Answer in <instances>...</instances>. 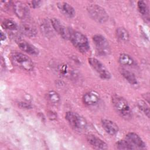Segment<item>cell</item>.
Instances as JSON below:
<instances>
[{"label":"cell","instance_id":"6da1fadb","mask_svg":"<svg viewBox=\"0 0 150 150\" xmlns=\"http://www.w3.org/2000/svg\"><path fill=\"white\" fill-rule=\"evenodd\" d=\"M113 107L117 112L123 118L129 120L132 117V111L127 100L118 95H114L112 97Z\"/></svg>","mask_w":150,"mask_h":150},{"label":"cell","instance_id":"7a4b0ae2","mask_svg":"<svg viewBox=\"0 0 150 150\" xmlns=\"http://www.w3.org/2000/svg\"><path fill=\"white\" fill-rule=\"evenodd\" d=\"M69 39L74 46L81 53H86L89 50L88 39L82 33L77 31L70 32Z\"/></svg>","mask_w":150,"mask_h":150},{"label":"cell","instance_id":"3957f363","mask_svg":"<svg viewBox=\"0 0 150 150\" xmlns=\"http://www.w3.org/2000/svg\"><path fill=\"white\" fill-rule=\"evenodd\" d=\"M12 62L13 64L26 71H31L33 69L34 64L31 59L27 55L22 53L16 52L14 53L11 57Z\"/></svg>","mask_w":150,"mask_h":150},{"label":"cell","instance_id":"277c9868","mask_svg":"<svg viewBox=\"0 0 150 150\" xmlns=\"http://www.w3.org/2000/svg\"><path fill=\"white\" fill-rule=\"evenodd\" d=\"M87 11L90 16L97 22L103 23L108 19V15L104 9L97 4L88 5Z\"/></svg>","mask_w":150,"mask_h":150},{"label":"cell","instance_id":"5b68a950","mask_svg":"<svg viewBox=\"0 0 150 150\" xmlns=\"http://www.w3.org/2000/svg\"><path fill=\"white\" fill-rule=\"evenodd\" d=\"M65 118L69 124L74 129H83L87 126L86 120L76 112L72 111L67 112Z\"/></svg>","mask_w":150,"mask_h":150},{"label":"cell","instance_id":"8992f818","mask_svg":"<svg viewBox=\"0 0 150 150\" xmlns=\"http://www.w3.org/2000/svg\"><path fill=\"white\" fill-rule=\"evenodd\" d=\"M88 62L90 66L99 74L102 79L109 80L111 78V76L108 70L97 59L90 57L88 59Z\"/></svg>","mask_w":150,"mask_h":150},{"label":"cell","instance_id":"52a82bcc","mask_svg":"<svg viewBox=\"0 0 150 150\" xmlns=\"http://www.w3.org/2000/svg\"><path fill=\"white\" fill-rule=\"evenodd\" d=\"M93 40L100 54L107 55L110 52V45L107 39L101 35L97 34L93 37Z\"/></svg>","mask_w":150,"mask_h":150},{"label":"cell","instance_id":"ba28073f","mask_svg":"<svg viewBox=\"0 0 150 150\" xmlns=\"http://www.w3.org/2000/svg\"><path fill=\"white\" fill-rule=\"evenodd\" d=\"M127 140L134 148V149H145L146 145L142 138L135 132H128L125 135Z\"/></svg>","mask_w":150,"mask_h":150},{"label":"cell","instance_id":"9c48e42d","mask_svg":"<svg viewBox=\"0 0 150 150\" xmlns=\"http://www.w3.org/2000/svg\"><path fill=\"white\" fill-rule=\"evenodd\" d=\"M16 42L18 44L19 47L23 52L31 54V55H38L39 53V50L33 45L29 43L25 40L22 39H18L16 40Z\"/></svg>","mask_w":150,"mask_h":150},{"label":"cell","instance_id":"30bf717a","mask_svg":"<svg viewBox=\"0 0 150 150\" xmlns=\"http://www.w3.org/2000/svg\"><path fill=\"white\" fill-rule=\"evenodd\" d=\"M51 24L54 30L61 36L65 39H69L70 34V30L67 29V28L62 24L58 19L52 18L51 19Z\"/></svg>","mask_w":150,"mask_h":150},{"label":"cell","instance_id":"8fae6325","mask_svg":"<svg viewBox=\"0 0 150 150\" xmlns=\"http://www.w3.org/2000/svg\"><path fill=\"white\" fill-rule=\"evenodd\" d=\"M101 125L104 131L110 135H115L118 132V125L112 121L108 119H103Z\"/></svg>","mask_w":150,"mask_h":150},{"label":"cell","instance_id":"7c38bea8","mask_svg":"<svg viewBox=\"0 0 150 150\" xmlns=\"http://www.w3.org/2000/svg\"><path fill=\"white\" fill-rule=\"evenodd\" d=\"M87 141L93 147L100 149H106L108 148L107 144L100 138L94 135H88L87 137Z\"/></svg>","mask_w":150,"mask_h":150},{"label":"cell","instance_id":"4fadbf2b","mask_svg":"<svg viewBox=\"0 0 150 150\" xmlns=\"http://www.w3.org/2000/svg\"><path fill=\"white\" fill-rule=\"evenodd\" d=\"M83 103L89 106L96 105L100 101L98 93L95 91H89L85 93L83 96Z\"/></svg>","mask_w":150,"mask_h":150},{"label":"cell","instance_id":"5bb4252c","mask_svg":"<svg viewBox=\"0 0 150 150\" xmlns=\"http://www.w3.org/2000/svg\"><path fill=\"white\" fill-rule=\"evenodd\" d=\"M13 8L16 15L21 19H24L29 15L28 7L25 4L21 2H15L13 5Z\"/></svg>","mask_w":150,"mask_h":150},{"label":"cell","instance_id":"9a60e30c","mask_svg":"<svg viewBox=\"0 0 150 150\" xmlns=\"http://www.w3.org/2000/svg\"><path fill=\"white\" fill-rule=\"evenodd\" d=\"M57 7L64 15L69 18H72L75 15L76 12L74 8L67 2H59L57 3Z\"/></svg>","mask_w":150,"mask_h":150},{"label":"cell","instance_id":"2e32d148","mask_svg":"<svg viewBox=\"0 0 150 150\" xmlns=\"http://www.w3.org/2000/svg\"><path fill=\"white\" fill-rule=\"evenodd\" d=\"M20 30L23 35L30 38L35 37L37 34L35 28L29 23H22L20 26Z\"/></svg>","mask_w":150,"mask_h":150},{"label":"cell","instance_id":"e0dca14e","mask_svg":"<svg viewBox=\"0 0 150 150\" xmlns=\"http://www.w3.org/2000/svg\"><path fill=\"white\" fill-rule=\"evenodd\" d=\"M120 71L121 74H122V76L131 84L135 85V84H137V83H138L137 80L135 76H134V74L132 72H131V71H128V70H126L124 68H120Z\"/></svg>","mask_w":150,"mask_h":150},{"label":"cell","instance_id":"ac0fdd59","mask_svg":"<svg viewBox=\"0 0 150 150\" xmlns=\"http://www.w3.org/2000/svg\"><path fill=\"white\" fill-rule=\"evenodd\" d=\"M118 62L121 65L124 66H133L135 64L134 60L129 54L126 53H121L118 57Z\"/></svg>","mask_w":150,"mask_h":150},{"label":"cell","instance_id":"d6986e66","mask_svg":"<svg viewBox=\"0 0 150 150\" xmlns=\"http://www.w3.org/2000/svg\"><path fill=\"white\" fill-rule=\"evenodd\" d=\"M116 35L117 39L121 42H127L129 40L128 32L122 27L118 28L116 30Z\"/></svg>","mask_w":150,"mask_h":150},{"label":"cell","instance_id":"ffe728a7","mask_svg":"<svg viewBox=\"0 0 150 150\" xmlns=\"http://www.w3.org/2000/svg\"><path fill=\"white\" fill-rule=\"evenodd\" d=\"M137 6L139 13L144 16L148 17L149 16V9L146 4L142 1H139L137 3Z\"/></svg>","mask_w":150,"mask_h":150},{"label":"cell","instance_id":"44dd1931","mask_svg":"<svg viewBox=\"0 0 150 150\" xmlns=\"http://www.w3.org/2000/svg\"><path fill=\"white\" fill-rule=\"evenodd\" d=\"M47 99L50 101V103L53 104L59 103L60 101V97L59 94L54 91H50L47 94Z\"/></svg>","mask_w":150,"mask_h":150},{"label":"cell","instance_id":"7402d4cb","mask_svg":"<svg viewBox=\"0 0 150 150\" xmlns=\"http://www.w3.org/2000/svg\"><path fill=\"white\" fill-rule=\"evenodd\" d=\"M2 25L5 29H6L8 30H15L18 26L16 23L14 21L10 19H5L3 21Z\"/></svg>","mask_w":150,"mask_h":150},{"label":"cell","instance_id":"603a6c76","mask_svg":"<svg viewBox=\"0 0 150 150\" xmlns=\"http://www.w3.org/2000/svg\"><path fill=\"white\" fill-rule=\"evenodd\" d=\"M115 146L118 149H134L127 140H120L117 142Z\"/></svg>","mask_w":150,"mask_h":150},{"label":"cell","instance_id":"cb8c5ba5","mask_svg":"<svg viewBox=\"0 0 150 150\" xmlns=\"http://www.w3.org/2000/svg\"><path fill=\"white\" fill-rule=\"evenodd\" d=\"M59 71L61 74L64 76H70L72 74V70L66 64H62L59 66Z\"/></svg>","mask_w":150,"mask_h":150},{"label":"cell","instance_id":"d4e9b609","mask_svg":"<svg viewBox=\"0 0 150 150\" xmlns=\"http://www.w3.org/2000/svg\"><path fill=\"white\" fill-rule=\"evenodd\" d=\"M137 104L139 108L149 118L150 112H149V106L147 105V104L142 100H139Z\"/></svg>","mask_w":150,"mask_h":150},{"label":"cell","instance_id":"484cf974","mask_svg":"<svg viewBox=\"0 0 150 150\" xmlns=\"http://www.w3.org/2000/svg\"><path fill=\"white\" fill-rule=\"evenodd\" d=\"M18 105L19 107L22 108H32V105L28 103H25V102H19L18 103Z\"/></svg>","mask_w":150,"mask_h":150},{"label":"cell","instance_id":"4316f807","mask_svg":"<svg viewBox=\"0 0 150 150\" xmlns=\"http://www.w3.org/2000/svg\"><path fill=\"white\" fill-rule=\"evenodd\" d=\"M41 2L40 1H32V6L33 7V8H37V7H38L39 5H40V3Z\"/></svg>","mask_w":150,"mask_h":150},{"label":"cell","instance_id":"83f0119b","mask_svg":"<svg viewBox=\"0 0 150 150\" xmlns=\"http://www.w3.org/2000/svg\"><path fill=\"white\" fill-rule=\"evenodd\" d=\"M5 38H6L5 35L2 32H1V40H5Z\"/></svg>","mask_w":150,"mask_h":150}]
</instances>
